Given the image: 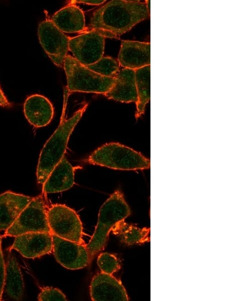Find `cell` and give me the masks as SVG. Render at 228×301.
I'll return each mask as SVG.
<instances>
[{"label": "cell", "instance_id": "22", "mask_svg": "<svg viewBox=\"0 0 228 301\" xmlns=\"http://www.w3.org/2000/svg\"><path fill=\"white\" fill-rule=\"evenodd\" d=\"M120 66L118 59L109 56H103L96 62L87 67L102 76L113 77Z\"/></svg>", "mask_w": 228, "mask_h": 301}, {"label": "cell", "instance_id": "20", "mask_svg": "<svg viewBox=\"0 0 228 301\" xmlns=\"http://www.w3.org/2000/svg\"><path fill=\"white\" fill-rule=\"evenodd\" d=\"M111 231L120 238L122 243L128 245L144 243L150 240L149 228H140L125 222L124 220L117 223Z\"/></svg>", "mask_w": 228, "mask_h": 301}, {"label": "cell", "instance_id": "27", "mask_svg": "<svg viewBox=\"0 0 228 301\" xmlns=\"http://www.w3.org/2000/svg\"><path fill=\"white\" fill-rule=\"evenodd\" d=\"M0 106L2 107H10L11 104L7 99L0 86Z\"/></svg>", "mask_w": 228, "mask_h": 301}, {"label": "cell", "instance_id": "25", "mask_svg": "<svg viewBox=\"0 0 228 301\" xmlns=\"http://www.w3.org/2000/svg\"><path fill=\"white\" fill-rule=\"evenodd\" d=\"M6 275V264L2 249V236L0 235V300H2L4 289Z\"/></svg>", "mask_w": 228, "mask_h": 301}, {"label": "cell", "instance_id": "1", "mask_svg": "<svg viewBox=\"0 0 228 301\" xmlns=\"http://www.w3.org/2000/svg\"><path fill=\"white\" fill-rule=\"evenodd\" d=\"M149 17L147 1H111L93 12L86 31L94 30L105 38L119 39Z\"/></svg>", "mask_w": 228, "mask_h": 301}, {"label": "cell", "instance_id": "19", "mask_svg": "<svg viewBox=\"0 0 228 301\" xmlns=\"http://www.w3.org/2000/svg\"><path fill=\"white\" fill-rule=\"evenodd\" d=\"M4 288L10 298L18 300L22 299L24 290L22 274L16 258L11 253L6 264Z\"/></svg>", "mask_w": 228, "mask_h": 301}, {"label": "cell", "instance_id": "7", "mask_svg": "<svg viewBox=\"0 0 228 301\" xmlns=\"http://www.w3.org/2000/svg\"><path fill=\"white\" fill-rule=\"evenodd\" d=\"M48 206L42 195L33 198L4 236H17L29 232L51 233L48 224Z\"/></svg>", "mask_w": 228, "mask_h": 301}, {"label": "cell", "instance_id": "11", "mask_svg": "<svg viewBox=\"0 0 228 301\" xmlns=\"http://www.w3.org/2000/svg\"><path fill=\"white\" fill-rule=\"evenodd\" d=\"M52 234L48 232H29L17 236L10 248L28 258L49 254L52 252Z\"/></svg>", "mask_w": 228, "mask_h": 301}, {"label": "cell", "instance_id": "15", "mask_svg": "<svg viewBox=\"0 0 228 301\" xmlns=\"http://www.w3.org/2000/svg\"><path fill=\"white\" fill-rule=\"evenodd\" d=\"M24 116L28 122L35 128L48 125L54 114L53 104L45 96L33 94L28 96L23 105Z\"/></svg>", "mask_w": 228, "mask_h": 301}, {"label": "cell", "instance_id": "13", "mask_svg": "<svg viewBox=\"0 0 228 301\" xmlns=\"http://www.w3.org/2000/svg\"><path fill=\"white\" fill-rule=\"evenodd\" d=\"M118 60L121 66L133 70L150 65V43L123 40Z\"/></svg>", "mask_w": 228, "mask_h": 301}, {"label": "cell", "instance_id": "18", "mask_svg": "<svg viewBox=\"0 0 228 301\" xmlns=\"http://www.w3.org/2000/svg\"><path fill=\"white\" fill-rule=\"evenodd\" d=\"M50 19L63 33H83L86 30L84 12L75 4H68L55 12Z\"/></svg>", "mask_w": 228, "mask_h": 301}, {"label": "cell", "instance_id": "21", "mask_svg": "<svg viewBox=\"0 0 228 301\" xmlns=\"http://www.w3.org/2000/svg\"><path fill=\"white\" fill-rule=\"evenodd\" d=\"M134 70L137 94L135 118L137 119L144 114L145 106L150 100V66L147 65Z\"/></svg>", "mask_w": 228, "mask_h": 301}, {"label": "cell", "instance_id": "8", "mask_svg": "<svg viewBox=\"0 0 228 301\" xmlns=\"http://www.w3.org/2000/svg\"><path fill=\"white\" fill-rule=\"evenodd\" d=\"M37 34L41 45L53 63L63 68L69 51L70 37L60 30L48 18L39 24Z\"/></svg>", "mask_w": 228, "mask_h": 301}, {"label": "cell", "instance_id": "12", "mask_svg": "<svg viewBox=\"0 0 228 301\" xmlns=\"http://www.w3.org/2000/svg\"><path fill=\"white\" fill-rule=\"evenodd\" d=\"M90 293L93 300H128L126 291L120 281L112 275L102 272L92 278Z\"/></svg>", "mask_w": 228, "mask_h": 301}, {"label": "cell", "instance_id": "9", "mask_svg": "<svg viewBox=\"0 0 228 301\" xmlns=\"http://www.w3.org/2000/svg\"><path fill=\"white\" fill-rule=\"evenodd\" d=\"M105 37L94 30L70 37L69 50L81 64L87 66L103 56Z\"/></svg>", "mask_w": 228, "mask_h": 301}, {"label": "cell", "instance_id": "2", "mask_svg": "<svg viewBox=\"0 0 228 301\" xmlns=\"http://www.w3.org/2000/svg\"><path fill=\"white\" fill-rule=\"evenodd\" d=\"M87 106V104H84L70 118L62 120L45 144L37 166L36 175L38 183L43 184L53 168L64 157L69 137Z\"/></svg>", "mask_w": 228, "mask_h": 301}, {"label": "cell", "instance_id": "16", "mask_svg": "<svg viewBox=\"0 0 228 301\" xmlns=\"http://www.w3.org/2000/svg\"><path fill=\"white\" fill-rule=\"evenodd\" d=\"M33 198L7 191L0 195V231L7 230Z\"/></svg>", "mask_w": 228, "mask_h": 301}, {"label": "cell", "instance_id": "14", "mask_svg": "<svg viewBox=\"0 0 228 301\" xmlns=\"http://www.w3.org/2000/svg\"><path fill=\"white\" fill-rule=\"evenodd\" d=\"M114 83L104 95L108 98L124 103L136 102L137 94L135 70L120 66L113 76Z\"/></svg>", "mask_w": 228, "mask_h": 301}, {"label": "cell", "instance_id": "10", "mask_svg": "<svg viewBox=\"0 0 228 301\" xmlns=\"http://www.w3.org/2000/svg\"><path fill=\"white\" fill-rule=\"evenodd\" d=\"M52 252L56 261L66 269L78 270L88 266L91 261L86 247L73 241L52 235Z\"/></svg>", "mask_w": 228, "mask_h": 301}, {"label": "cell", "instance_id": "5", "mask_svg": "<svg viewBox=\"0 0 228 301\" xmlns=\"http://www.w3.org/2000/svg\"><path fill=\"white\" fill-rule=\"evenodd\" d=\"M63 68L67 79L68 91L104 94L112 87L113 77L102 76L81 64L67 54Z\"/></svg>", "mask_w": 228, "mask_h": 301}, {"label": "cell", "instance_id": "3", "mask_svg": "<svg viewBox=\"0 0 228 301\" xmlns=\"http://www.w3.org/2000/svg\"><path fill=\"white\" fill-rule=\"evenodd\" d=\"M130 214V210L123 193L115 191L101 206L94 232L86 247L90 261L103 250L114 226Z\"/></svg>", "mask_w": 228, "mask_h": 301}, {"label": "cell", "instance_id": "24", "mask_svg": "<svg viewBox=\"0 0 228 301\" xmlns=\"http://www.w3.org/2000/svg\"><path fill=\"white\" fill-rule=\"evenodd\" d=\"M39 300H67L65 294L59 289L52 287L42 288L37 296Z\"/></svg>", "mask_w": 228, "mask_h": 301}, {"label": "cell", "instance_id": "26", "mask_svg": "<svg viewBox=\"0 0 228 301\" xmlns=\"http://www.w3.org/2000/svg\"><path fill=\"white\" fill-rule=\"evenodd\" d=\"M105 2V1H71L69 4H76L78 3H82L89 5H100Z\"/></svg>", "mask_w": 228, "mask_h": 301}, {"label": "cell", "instance_id": "23", "mask_svg": "<svg viewBox=\"0 0 228 301\" xmlns=\"http://www.w3.org/2000/svg\"><path fill=\"white\" fill-rule=\"evenodd\" d=\"M97 263L101 272L109 275H112L120 268L117 257L107 252L101 253L98 255Z\"/></svg>", "mask_w": 228, "mask_h": 301}, {"label": "cell", "instance_id": "4", "mask_svg": "<svg viewBox=\"0 0 228 301\" xmlns=\"http://www.w3.org/2000/svg\"><path fill=\"white\" fill-rule=\"evenodd\" d=\"M115 170H137L150 168V161L140 153L118 142L104 144L85 161Z\"/></svg>", "mask_w": 228, "mask_h": 301}, {"label": "cell", "instance_id": "17", "mask_svg": "<svg viewBox=\"0 0 228 301\" xmlns=\"http://www.w3.org/2000/svg\"><path fill=\"white\" fill-rule=\"evenodd\" d=\"M75 168L64 157L52 170L43 184L44 194L63 192L74 183Z\"/></svg>", "mask_w": 228, "mask_h": 301}, {"label": "cell", "instance_id": "6", "mask_svg": "<svg viewBox=\"0 0 228 301\" xmlns=\"http://www.w3.org/2000/svg\"><path fill=\"white\" fill-rule=\"evenodd\" d=\"M48 224L51 233L61 238L86 245L83 239V226L77 213L64 204L48 207Z\"/></svg>", "mask_w": 228, "mask_h": 301}]
</instances>
